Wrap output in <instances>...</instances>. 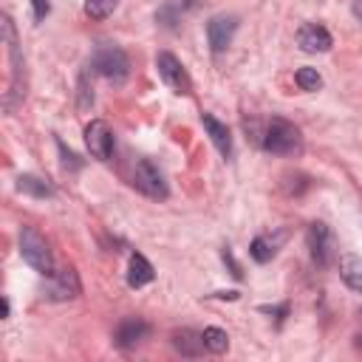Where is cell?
Listing matches in <instances>:
<instances>
[{"instance_id": "3957f363", "label": "cell", "mask_w": 362, "mask_h": 362, "mask_svg": "<svg viewBox=\"0 0 362 362\" xmlns=\"http://www.w3.org/2000/svg\"><path fill=\"white\" fill-rule=\"evenodd\" d=\"M20 255H23V260H25L34 272H40V274H45V277L54 274L51 249H48L45 238H42L34 226H23V229H20Z\"/></svg>"}, {"instance_id": "2e32d148", "label": "cell", "mask_w": 362, "mask_h": 362, "mask_svg": "<svg viewBox=\"0 0 362 362\" xmlns=\"http://www.w3.org/2000/svg\"><path fill=\"white\" fill-rule=\"evenodd\" d=\"M173 345H175V351H181V356H201L206 351L201 331H189V328L175 331L173 334Z\"/></svg>"}, {"instance_id": "9c48e42d", "label": "cell", "mask_w": 362, "mask_h": 362, "mask_svg": "<svg viewBox=\"0 0 362 362\" xmlns=\"http://www.w3.org/2000/svg\"><path fill=\"white\" fill-rule=\"evenodd\" d=\"M238 31V17L235 14H215L209 23H206V40H209V48L215 54L226 51L232 45V37Z\"/></svg>"}, {"instance_id": "7c38bea8", "label": "cell", "mask_w": 362, "mask_h": 362, "mask_svg": "<svg viewBox=\"0 0 362 362\" xmlns=\"http://www.w3.org/2000/svg\"><path fill=\"white\" fill-rule=\"evenodd\" d=\"M147 334H150V325L141 317H130V320H122L119 322V328L113 334V342L127 351V348H136L141 339H147Z\"/></svg>"}, {"instance_id": "8fae6325", "label": "cell", "mask_w": 362, "mask_h": 362, "mask_svg": "<svg viewBox=\"0 0 362 362\" xmlns=\"http://www.w3.org/2000/svg\"><path fill=\"white\" fill-rule=\"evenodd\" d=\"M297 45H300L305 54H322V51L331 48V34H328V28L320 25V23H305V25H300V31H297Z\"/></svg>"}, {"instance_id": "277c9868", "label": "cell", "mask_w": 362, "mask_h": 362, "mask_svg": "<svg viewBox=\"0 0 362 362\" xmlns=\"http://www.w3.org/2000/svg\"><path fill=\"white\" fill-rule=\"evenodd\" d=\"M3 40H6V45H8V57H11V88L6 90L3 105H6V110H14V105H17V102H23L25 90L20 88L23 57H20V51H17V40H14V23H11V17H8V14H3Z\"/></svg>"}, {"instance_id": "7402d4cb", "label": "cell", "mask_w": 362, "mask_h": 362, "mask_svg": "<svg viewBox=\"0 0 362 362\" xmlns=\"http://www.w3.org/2000/svg\"><path fill=\"white\" fill-rule=\"evenodd\" d=\"M31 6H34V20L40 23V20H45L48 17V0H31Z\"/></svg>"}, {"instance_id": "603a6c76", "label": "cell", "mask_w": 362, "mask_h": 362, "mask_svg": "<svg viewBox=\"0 0 362 362\" xmlns=\"http://www.w3.org/2000/svg\"><path fill=\"white\" fill-rule=\"evenodd\" d=\"M57 144H59V153H62V164H65V167H74V170H76V167H79L76 156H74L71 150H65V144H62V141H57Z\"/></svg>"}, {"instance_id": "484cf974", "label": "cell", "mask_w": 362, "mask_h": 362, "mask_svg": "<svg viewBox=\"0 0 362 362\" xmlns=\"http://www.w3.org/2000/svg\"><path fill=\"white\" fill-rule=\"evenodd\" d=\"M8 311H11V305H8V297H3V317H8Z\"/></svg>"}, {"instance_id": "8992f818", "label": "cell", "mask_w": 362, "mask_h": 362, "mask_svg": "<svg viewBox=\"0 0 362 362\" xmlns=\"http://www.w3.org/2000/svg\"><path fill=\"white\" fill-rule=\"evenodd\" d=\"M156 68H158V76L164 79V85H170L175 93H192V79L187 74V68L181 65V59L170 51H161L156 57Z\"/></svg>"}, {"instance_id": "6da1fadb", "label": "cell", "mask_w": 362, "mask_h": 362, "mask_svg": "<svg viewBox=\"0 0 362 362\" xmlns=\"http://www.w3.org/2000/svg\"><path fill=\"white\" fill-rule=\"evenodd\" d=\"M260 147L266 153H274V156H294L300 153L303 147V136H300V127L274 116L266 122L263 133H260Z\"/></svg>"}, {"instance_id": "ba28073f", "label": "cell", "mask_w": 362, "mask_h": 362, "mask_svg": "<svg viewBox=\"0 0 362 362\" xmlns=\"http://www.w3.org/2000/svg\"><path fill=\"white\" fill-rule=\"evenodd\" d=\"M308 249H311V257L317 266H328L337 255V246H334V235L328 229V223L322 221H314L308 226Z\"/></svg>"}, {"instance_id": "7a4b0ae2", "label": "cell", "mask_w": 362, "mask_h": 362, "mask_svg": "<svg viewBox=\"0 0 362 362\" xmlns=\"http://www.w3.org/2000/svg\"><path fill=\"white\" fill-rule=\"evenodd\" d=\"M90 68H93L99 76L110 79V82H122V79L130 74V59H127V54H124L119 45H113V42H99V45L93 48Z\"/></svg>"}, {"instance_id": "d4e9b609", "label": "cell", "mask_w": 362, "mask_h": 362, "mask_svg": "<svg viewBox=\"0 0 362 362\" xmlns=\"http://www.w3.org/2000/svg\"><path fill=\"white\" fill-rule=\"evenodd\" d=\"M351 11H354V17H356V20H359V23H362V0H356V3H354V8H351Z\"/></svg>"}, {"instance_id": "cb8c5ba5", "label": "cell", "mask_w": 362, "mask_h": 362, "mask_svg": "<svg viewBox=\"0 0 362 362\" xmlns=\"http://www.w3.org/2000/svg\"><path fill=\"white\" fill-rule=\"evenodd\" d=\"M223 260L229 263V269H232V274H235V277H240V269H238V263H235V257H232V252H229V249H223Z\"/></svg>"}, {"instance_id": "44dd1931", "label": "cell", "mask_w": 362, "mask_h": 362, "mask_svg": "<svg viewBox=\"0 0 362 362\" xmlns=\"http://www.w3.org/2000/svg\"><path fill=\"white\" fill-rule=\"evenodd\" d=\"M294 79H297L300 90H320L322 88V76L317 74V68H300Z\"/></svg>"}, {"instance_id": "52a82bcc", "label": "cell", "mask_w": 362, "mask_h": 362, "mask_svg": "<svg viewBox=\"0 0 362 362\" xmlns=\"http://www.w3.org/2000/svg\"><path fill=\"white\" fill-rule=\"evenodd\" d=\"M85 144H88V153L99 161H107L113 156V130L105 119H93L88 127H85Z\"/></svg>"}, {"instance_id": "5b68a950", "label": "cell", "mask_w": 362, "mask_h": 362, "mask_svg": "<svg viewBox=\"0 0 362 362\" xmlns=\"http://www.w3.org/2000/svg\"><path fill=\"white\" fill-rule=\"evenodd\" d=\"M133 187L139 189V192H144L147 198H156V201H161V198H167V181H164V175H161V170L150 161V158H139L136 161V167H133Z\"/></svg>"}, {"instance_id": "30bf717a", "label": "cell", "mask_w": 362, "mask_h": 362, "mask_svg": "<svg viewBox=\"0 0 362 362\" xmlns=\"http://www.w3.org/2000/svg\"><path fill=\"white\" fill-rule=\"evenodd\" d=\"M79 288L82 286H79L76 272L74 269H59V272L51 274V283L45 286L42 297H48V300H74L79 294Z\"/></svg>"}, {"instance_id": "4fadbf2b", "label": "cell", "mask_w": 362, "mask_h": 362, "mask_svg": "<svg viewBox=\"0 0 362 362\" xmlns=\"http://www.w3.org/2000/svg\"><path fill=\"white\" fill-rule=\"evenodd\" d=\"M201 122H204V130L209 133L212 144L218 147V153L223 158H229L232 156V133H229V127L223 122H218L212 113H201Z\"/></svg>"}, {"instance_id": "5bb4252c", "label": "cell", "mask_w": 362, "mask_h": 362, "mask_svg": "<svg viewBox=\"0 0 362 362\" xmlns=\"http://www.w3.org/2000/svg\"><path fill=\"white\" fill-rule=\"evenodd\" d=\"M153 277H156V272H153L150 260H147L144 255L133 252V255H130V263H127V286H130V288H141V286L153 283Z\"/></svg>"}, {"instance_id": "9a60e30c", "label": "cell", "mask_w": 362, "mask_h": 362, "mask_svg": "<svg viewBox=\"0 0 362 362\" xmlns=\"http://www.w3.org/2000/svg\"><path fill=\"white\" fill-rule=\"evenodd\" d=\"M286 240V232L280 229L277 235H257L249 246V255L257 260V263H269L274 255H277V246Z\"/></svg>"}, {"instance_id": "e0dca14e", "label": "cell", "mask_w": 362, "mask_h": 362, "mask_svg": "<svg viewBox=\"0 0 362 362\" xmlns=\"http://www.w3.org/2000/svg\"><path fill=\"white\" fill-rule=\"evenodd\" d=\"M339 277H342V283L348 286V288H354V291H362V260L356 257V255H342L339 257Z\"/></svg>"}, {"instance_id": "ac0fdd59", "label": "cell", "mask_w": 362, "mask_h": 362, "mask_svg": "<svg viewBox=\"0 0 362 362\" xmlns=\"http://www.w3.org/2000/svg\"><path fill=\"white\" fill-rule=\"evenodd\" d=\"M17 189L25 192V195H34V198H51L54 195V187L40 175H20L17 178Z\"/></svg>"}, {"instance_id": "d6986e66", "label": "cell", "mask_w": 362, "mask_h": 362, "mask_svg": "<svg viewBox=\"0 0 362 362\" xmlns=\"http://www.w3.org/2000/svg\"><path fill=\"white\" fill-rule=\"evenodd\" d=\"M201 337H204V345H206V351H209V354H223V351L229 348V337H226V331H223V328L209 325V328H204V331H201Z\"/></svg>"}, {"instance_id": "ffe728a7", "label": "cell", "mask_w": 362, "mask_h": 362, "mask_svg": "<svg viewBox=\"0 0 362 362\" xmlns=\"http://www.w3.org/2000/svg\"><path fill=\"white\" fill-rule=\"evenodd\" d=\"M119 0H85V14L93 20H107L116 11Z\"/></svg>"}]
</instances>
